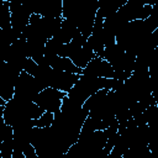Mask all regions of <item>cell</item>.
<instances>
[{
  "instance_id": "9c48e42d",
  "label": "cell",
  "mask_w": 158,
  "mask_h": 158,
  "mask_svg": "<svg viewBox=\"0 0 158 158\" xmlns=\"http://www.w3.org/2000/svg\"><path fill=\"white\" fill-rule=\"evenodd\" d=\"M9 6L11 11V26L19 35H22L30 23L32 12L20 2H9Z\"/></svg>"
},
{
  "instance_id": "7a4b0ae2",
  "label": "cell",
  "mask_w": 158,
  "mask_h": 158,
  "mask_svg": "<svg viewBox=\"0 0 158 158\" xmlns=\"http://www.w3.org/2000/svg\"><path fill=\"white\" fill-rule=\"evenodd\" d=\"M43 112L44 111L35 101L22 100L16 96H12V99L1 106V118L12 127L40 118Z\"/></svg>"
},
{
  "instance_id": "8992f818",
  "label": "cell",
  "mask_w": 158,
  "mask_h": 158,
  "mask_svg": "<svg viewBox=\"0 0 158 158\" xmlns=\"http://www.w3.org/2000/svg\"><path fill=\"white\" fill-rule=\"evenodd\" d=\"M67 95L65 91H60L58 89H54L52 86H48L40 91V94L36 96L35 102L43 110V111H49L53 114H57L60 111L62 102L64 96Z\"/></svg>"
},
{
  "instance_id": "6da1fadb",
  "label": "cell",
  "mask_w": 158,
  "mask_h": 158,
  "mask_svg": "<svg viewBox=\"0 0 158 158\" xmlns=\"http://www.w3.org/2000/svg\"><path fill=\"white\" fill-rule=\"evenodd\" d=\"M122 84L123 81L115 78H104V77H93V75L81 74L79 80L67 93V96L70 101L78 105H83L86 101V99H89V96H91L100 89L107 88L111 90H116Z\"/></svg>"
},
{
  "instance_id": "e0dca14e",
  "label": "cell",
  "mask_w": 158,
  "mask_h": 158,
  "mask_svg": "<svg viewBox=\"0 0 158 158\" xmlns=\"http://www.w3.org/2000/svg\"><path fill=\"white\" fill-rule=\"evenodd\" d=\"M53 120H54V114L49 111H44L40 118L33 120V125L37 127H48L53 123Z\"/></svg>"
},
{
  "instance_id": "4fadbf2b",
  "label": "cell",
  "mask_w": 158,
  "mask_h": 158,
  "mask_svg": "<svg viewBox=\"0 0 158 158\" xmlns=\"http://www.w3.org/2000/svg\"><path fill=\"white\" fill-rule=\"evenodd\" d=\"M79 31V28L77 27V25L69 20V19H64L62 21V26L57 31V33L53 36L54 38H57L58 41H60L62 43H68L73 40V37L75 36V33Z\"/></svg>"
},
{
  "instance_id": "ba28073f",
  "label": "cell",
  "mask_w": 158,
  "mask_h": 158,
  "mask_svg": "<svg viewBox=\"0 0 158 158\" xmlns=\"http://www.w3.org/2000/svg\"><path fill=\"white\" fill-rule=\"evenodd\" d=\"M81 74L64 72V70H57L54 68L51 69L49 78H48V86H52L54 89H58L60 91L68 93L74 84L79 80Z\"/></svg>"
},
{
  "instance_id": "9a60e30c",
  "label": "cell",
  "mask_w": 158,
  "mask_h": 158,
  "mask_svg": "<svg viewBox=\"0 0 158 158\" xmlns=\"http://www.w3.org/2000/svg\"><path fill=\"white\" fill-rule=\"evenodd\" d=\"M64 43H62L60 41H58L57 38L52 37L47 41L46 46H44V57H52V56H59L62 46Z\"/></svg>"
},
{
  "instance_id": "5bb4252c",
  "label": "cell",
  "mask_w": 158,
  "mask_h": 158,
  "mask_svg": "<svg viewBox=\"0 0 158 158\" xmlns=\"http://www.w3.org/2000/svg\"><path fill=\"white\" fill-rule=\"evenodd\" d=\"M126 2L127 0H99L98 12H100L104 17H107L118 11V9L122 7Z\"/></svg>"
},
{
  "instance_id": "52a82bcc",
  "label": "cell",
  "mask_w": 158,
  "mask_h": 158,
  "mask_svg": "<svg viewBox=\"0 0 158 158\" xmlns=\"http://www.w3.org/2000/svg\"><path fill=\"white\" fill-rule=\"evenodd\" d=\"M153 5L146 4L143 0H127V2L118 9L122 17L130 22L133 20H146L152 14Z\"/></svg>"
},
{
  "instance_id": "8fae6325",
  "label": "cell",
  "mask_w": 158,
  "mask_h": 158,
  "mask_svg": "<svg viewBox=\"0 0 158 158\" xmlns=\"http://www.w3.org/2000/svg\"><path fill=\"white\" fill-rule=\"evenodd\" d=\"M33 14L48 17H62L63 0H38Z\"/></svg>"
},
{
  "instance_id": "277c9868",
  "label": "cell",
  "mask_w": 158,
  "mask_h": 158,
  "mask_svg": "<svg viewBox=\"0 0 158 158\" xmlns=\"http://www.w3.org/2000/svg\"><path fill=\"white\" fill-rule=\"evenodd\" d=\"M21 69L12 65L11 63L2 62L0 67V98L5 101L12 99L15 94V86L21 74Z\"/></svg>"
},
{
  "instance_id": "30bf717a",
  "label": "cell",
  "mask_w": 158,
  "mask_h": 158,
  "mask_svg": "<svg viewBox=\"0 0 158 158\" xmlns=\"http://www.w3.org/2000/svg\"><path fill=\"white\" fill-rule=\"evenodd\" d=\"M83 74L93 77H104V78H115V69L112 65L102 57H94L88 65L83 69Z\"/></svg>"
},
{
  "instance_id": "7c38bea8",
  "label": "cell",
  "mask_w": 158,
  "mask_h": 158,
  "mask_svg": "<svg viewBox=\"0 0 158 158\" xmlns=\"http://www.w3.org/2000/svg\"><path fill=\"white\" fill-rule=\"evenodd\" d=\"M48 64L57 69V70H64V72H70V73H77V74H83V69L79 68L73 63V60L68 57L63 56H52V57H46Z\"/></svg>"
},
{
  "instance_id": "5b68a950",
  "label": "cell",
  "mask_w": 158,
  "mask_h": 158,
  "mask_svg": "<svg viewBox=\"0 0 158 158\" xmlns=\"http://www.w3.org/2000/svg\"><path fill=\"white\" fill-rule=\"evenodd\" d=\"M42 86L40 85V83L37 81V79L22 70L21 74L19 75L16 86H15V94L14 96L22 99V100H28V101H35L36 96L40 94V91H42Z\"/></svg>"
},
{
  "instance_id": "3957f363",
  "label": "cell",
  "mask_w": 158,
  "mask_h": 158,
  "mask_svg": "<svg viewBox=\"0 0 158 158\" xmlns=\"http://www.w3.org/2000/svg\"><path fill=\"white\" fill-rule=\"evenodd\" d=\"M104 58L115 69V79L125 81L132 74L136 63V56L126 52L117 43L105 47Z\"/></svg>"
},
{
  "instance_id": "2e32d148",
  "label": "cell",
  "mask_w": 158,
  "mask_h": 158,
  "mask_svg": "<svg viewBox=\"0 0 158 158\" xmlns=\"http://www.w3.org/2000/svg\"><path fill=\"white\" fill-rule=\"evenodd\" d=\"M12 153H14V138L2 139L0 143L1 158H12Z\"/></svg>"
},
{
  "instance_id": "ac0fdd59",
  "label": "cell",
  "mask_w": 158,
  "mask_h": 158,
  "mask_svg": "<svg viewBox=\"0 0 158 158\" xmlns=\"http://www.w3.org/2000/svg\"><path fill=\"white\" fill-rule=\"evenodd\" d=\"M5 1H9V2H20L21 4V0H5Z\"/></svg>"
}]
</instances>
